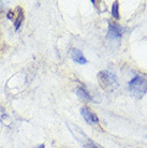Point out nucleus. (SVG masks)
<instances>
[{"mask_svg":"<svg viewBox=\"0 0 147 148\" xmlns=\"http://www.w3.org/2000/svg\"><path fill=\"white\" fill-rule=\"evenodd\" d=\"M67 127L70 130L71 134L75 138V141L83 148H103L101 145H99L95 141H92L91 138H89L80 127L73 125L72 122H67Z\"/></svg>","mask_w":147,"mask_h":148,"instance_id":"1","label":"nucleus"},{"mask_svg":"<svg viewBox=\"0 0 147 148\" xmlns=\"http://www.w3.org/2000/svg\"><path fill=\"white\" fill-rule=\"evenodd\" d=\"M129 92L135 99H141L147 92V77L136 75L129 82Z\"/></svg>","mask_w":147,"mask_h":148,"instance_id":"2","label":"nucleus"},{"mask_svg":"<svg viewBox=\"0 0 147 148\" xmlns=\"http://www.w3.org/2000/svg\"><path fill=\"white\" fill-rule=\"evenodd\" d=\"M98 82L101 88H103L106 92H112L118 87L117 76L110 71H100L98 73Z\"/></svg>","mask_w":147,"mask_h":148,"instance_id":"3","label":"nucleus"},{"mask_svg":"<svg viewBox=\"0 0 147 148\" xmlns=\"http://www.w3.org/2000/svg\"><path fill=\"white\" fill-rule=\"evenodd\" d=\"M7 17L10 19V21H12V22L14 23L15 29L17 30V29H19L21 25H22L23 22H24V19H25V15H24V11H23L22 8L16 7L15 9L10 10V11L8 12Z\"/></svg>","mask_w":147,"mask_h":148,"instance_id":"4","label":"nucleus"},{"mask_svg":"<svg viewBox=\"0 0 147 148\" xmlns=\"http://www.w3.org/2000/svg\"><path fill=\"white\" fill-rule=\"evenodd\" d=\"M81 115H82V117H83V119H84L88 125H97V123H99V118H98L97 114L93 113L89 108H86V106H85V108H82Z\"/></svg>","mask_w":147,"mask_h":148,"instance_id":"5","label":"nucleus"},{"mask_svg":"<svg viewBox=\"0 0 147 148\" xmlns=\"http://www.w3.org/2000/svg\"><path fill=\"white\" fill-rule=\"evenodd\" d=\"M122 32H124V29L120 27V25H118L117 23H109V32H107V38L109 39H112V40L120 39L122 36Z\"/></svg>","mask_w":147,"mask_h":148,"instance_id":"6","label":"nucleus"},{"mask_svg":"<svg viewBox=\"0 0 147 148\" xmlns=\"http://www.w3.org/2000/svg\"><path fill=\"white\" fill-rule=\"evenodd\" d=\"M70 56L74 62L80 63V64H86V63H87V59L85 58V56L83 55V53H82L80 49H77V48H72V49H71Z\"/></svg>","mask_w":147,"mask_h":148,"instance_id":"7","label":"nucleus"},{"mask_svg":"<svg viewBox=\"0 0 147 148\" xmlns=\"http://www.w3.org/2000/svg\"><path fill=\"white\" fill-rule=\"evenodd\" d=\"M75 93L78 98H81L82 100H87V101H95L92 99L91 95L88 92V90L84 87H77L75 90Z\"/></svg>","mask_w":147,"mask_h":148,"instance_id":"8","label":"nucleus"},{"mask_svg":"<svg viewBox=\"0 0 147 148\" xmlns=\"http://www.w3.org/2000/svg\"><path fill=\"white\" fill-rule=\"evenodd\" d=\"M112 15L115 19H119V4H118V1H115L112 5Z\"/></svg>","mask_w":147,"mask_h":148,"instance_id":"9","label":"nucleus"},{"mask_svg":"<svg viewBox=\"0 0 147 148\" xmlns=\"http://www.w3.org/2000/svg\"><path fill=\"white\" fill-rule=\"evenodd\" d=\"M7 120L10 121V118H9V115L5 113L3 108H0V121H2L4 125H9Z\"/></svg>","mask_w":147,"mask_h":148,"instance_id":"10","label":"nucleus"},{"mask_svg":"<svg viewBox=\"0 0 147 148\" xmlns=\"http://www.w3.org/2000/svg\"><path fill=\"white\" fill-rule=\"evenodd\" d=\"M34 148H45V145L44 144H40V145H38V146H36Z\"/></svg>","mask_w":147,"mask_h":148,"instance_id":"11","label":"nucleus"}]
</instances>
